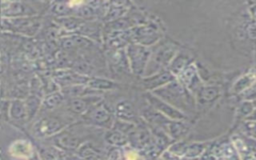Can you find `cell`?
I'll list each match as a JSON object with an SVG mask.
<instances>
[{
  "instance_id": "5",
  "label": "cell",
  "mask_w": 256,
  "mask_h": 160,
  "mask_svg": "<svg viewBox=\"0 0 256 160\" xmlns=\"http://www.w3.org/2000/svg\"><path fill=\"white\" fill-rule=\"evenodd\" d=\"M146 100L149 103L150 107H152L154 110H156L157 112H159L160 114L164 115L165 117H167L171 120L185 121L188 118V116L185 113H183L182 111L171 106L170 104L163 101L162 99L158 98L151 92L146 93Z\"/></svg>"
},
{
  "instance_id": "2",
  "label": "cell",
  "mask_w": 256,
  "mask_h": 160,
  "mask_svg": "<svg viewBox=\"0 0 256 160\" xmlns=\"http://www.w3.org/2000/svg\"><path fill=\"white\" fill-rule=\"evenodd\" d=\"M126 58L130 71L137 76H144L151 51L148 47L130 43L126 47Z\"/></svg>"
},
{
  "instance_id": "7",
  "label": "cell",
  "mask_w": 256,
  "mask_h": 160,
  "mask_svg": "<svg viewBox=\"0 0 256 160\" xmlns=\"http://www.w3.org/2000/svg\"><path fill=\"white\" fill-rule=\"evenodd\" d=\"M175 79L176 77L169 70L165 69L150 76L142 77V85L148 92H152L165 86Z\"/></svg>"
},
{
  "instance_id": "9",
  "label": "cell",
  "mask_w": 256,
  "mask_h": 160,
  "mask_svg": "<svg viewBox=\"0 0 256 160\" xmlns=\"http://www.w3.org/2000/svg\"><path fill=\"white\" fill-rule=\"evenodd\" d=\"M195 102L199 105H207L215 102L220 96V89L217 86L202 85L194 94Z\"/></svg>"
},
{
  "instance_id": "16",
  "label": "cell",
  "mask_w": 256,
  "mask_h": 160,
  "mask_svg": "<svg viewBox=\"0 0 256 160\" xmlns=\"http://www.w3.org/2000/svg\"><path fill=\"white\" fill-rule=\"evenodd\" d=\"M253 110H254V107L252 105V102L244 100V102H242V104L238 108V115L241 118H245L246 119L252 113Z\"/></svg>"
},
{
  "instance_id": "6",
  "label": "cell",
  "mask_w": 256,
  "mask_h": 160,
  "mask_svg": "<svg viewBox=\"0 0 256 160\" xmlns=\"http://www.w3.org/2000/svg\"><path fill=\"white\" fill-rule=\"evenodd\" d=\"M176 79L186 88L188 89L193 95L196 91L203 85L202 81L197 73V69L195 65L192 63L183 69L176 77Z\"/></svg>"
},
{
  "instance_id": "20",
  "label": "cell",
  "mask_w": 256,
  "mask_h": 160,
  "mask_svg": "<svg viewBox=\"0 0 256 160\" xmlns=\"http://www.w3.org/2000/svg\"><path fill=\"white\" fill-rule=\"evenodd\" d=\"M251 102H252V105H253L254 109H256V99H255V100H253V101H251Z\"/></svg>"
},
{
  "instance_id": "4",
  "label": "cell",
  "mask_w": 256,
  "mask_h": 160,
  "mask_svg": "<svg viewBox=\"0 0 256 160\" xmlns=\"http://www.w3.org/2000/svg\"><path fill=\"white\" fill-rule=\"evenodd\" d=\"M127 41L134 44H139L145 47L154 45L161 37V33L157 26L152 24L139 25L129 28L128 31L124 32Z\"/></svg>"
},
{
  "instance_id": "3",
  "label": "cell",
  "mask_w": 256,
  "mask_h": 160,
  "mask_svg": "<svg viewBox=\"0 0 256 160\" xmlns=\"http://www.w3.org/2000/svg\"><path fill=\"white\" fill-rule=\"evenodd\" d=\"M177 52L178 49L172 44H165L159 47L155 53L151 52L143 77L150 76L159 71L167 69Z\"/></svg>"
},
{
  "instance_id": "14",
  "label": "cell",
  "mask_w": 256,
  "mask_h": 160,
  "mask_svg": "<svg viewBox=\"0 0 256 160\" xmlns=\"http://www.w3.org/2000/svg\"><path fill=\"white\" fill-rule=\"evenodd\" d=\"M205 149L204 143H190L189 145H185L183 156L187 159H194L202 154Z\"/></svg>"
},
{
  "instance_id": "12",
  "label": "cell",
  "mask_w": 256,
  "mask_h": 160,
  "mask_svg": "<svg viewBox=\"0 0 256 160\" xmlns=\"http://www.w3.org/2000/svg\"><path fill=\"white\" fill-rule=\"evenodd\" d=\"M11 154L18 158H26L31 155L32 148L28 142L17 141L11 146Z\"/></svg>"
},
{
  "instance_id": "17",
  "label": "cell",
  "mask_w": 256,
  "mask_h": 160,
  "mask_svg": "<svg viewBox=\"0 0 256 160\" xmlns=\"http://www.w3.org/2000/svg\"><path fill=\"white\" fill-rule=\"evenodd\" d=\"M94 118L96 119V121L101 122V123H107L109 121H111V114L108 110L104 109V108H99L95 114H94Z\"/></svg>"
},
{
  "instance_id": "10",
  "label": "cell",
  "mask_w": 256,
  "mask_h": 160,
  "mask_svg": "<svg viewBox=\"0 0 256 160\" xmlns=\"http://www.w3.org/2000/svg\"><path fill=\"white\" fill-rule=\"evenodd\" d=\"M192 62L193 58L191 55H189L187 52L178 51L170 62L167 70H169L175 77H177V75L187 66L192 64Z\"/></svg>"
},
{
  "instance_id": "1",
  "label": "cell",
  "mask_w": 256,
  "mask_h": 160,
  "mask_svg": "<svg viewBox=\"0 0 256 160\" xmlns=\"http://www.w3.org/2000/svg\"><path fill=\"white\" fill-rule=\"evenodd\" d=\"M151 93L185 114L194 110L196 107L194 95L177 79L159 89L152 91Z\"/></svg>"
},
{
  "instance_id": "11",
  "label": "cell",
  "mask_w": 256,
  "mask_h": 160,
  "mask_svg": "<svg viewBox=\"0 0 256 160\" xmlns=\"http://www.w3.org/2000/svg\"><path fill=\"white\" fill-rule=\"evenodd\" d=\"M116 115L120 120L136 124V121H137L136 111L134 109L133 104L129 100L123 99L117 103Z\"/></svg>"
},
{
  "instance_id": "13",
  "label": "cell",
  "mask_w": 256,
  "mask_h": 160,
  "mask_svg": "<svg viewBox=\"0 0 256 160\" xmlns=\"http://www.w3.org/2000/svg\"><path fill=\"white\" fill-rule=\"evenodd\" d=\"M254 80H255V77L251 74H246L240 77L233 86V92L236 94H242L252 85Z\"/></svg>"
},
{
  "instance_id": "15",
  "label": "cell",
  "mask_w": 256,
  "mask_h": 160,
  "mask_svg": "<svg viewBox=\"0 0 256 160\" xmlns=\"http://www.w3.org/2000/svg\"><path fill=\"white\" fill-rule=\"evenodd\" d=\"M107 141L111 145H115V146H126L128 144L127 135L115 129L109 132V134L107 135Z\"/></svg>"
},
{
  "instance_id": "19",
  "label": "cell",
  "mask_w": 256,
  "mask_h": 160,
  "mask_svg": "<svg viewBox=\"0 0 256 160\" xmlns=\"http://www.w3.org/2000/svg\"><path fill=\"white\" fill-rule=\"evenodd\" d=\"M246 121H252V122H256V109H254L252 111V113L245 119Z\"/></svg>"
},
{
  "instance_id": "18",
  "label": "cell",
  "mask_w": 256,
  "mask_h": 160,
  "mask_svg": "<svg viewBox=\"0 0 256 160\" xmlns=\"http://www.w3.org/2000/svg\"><path fill=\"white\" fill-rule=\"evenodd\" d=\"M243 99L246 101H253L256 99V78L252 85L242 93Z\"/></svg>"
},
{
  "instance_id": "8",
  "label": "cell",
  "mask_w": 256,
  "mask_h": 160,
  "mask_svg": "<svg viewBox=\"0 0 256 160\" xmlns=\"http://www.w3.org/2000/svg\"><path fill=\"white\" fill-rule=\"evenodd\" d=\"M164 131L173 141L178 140L189 132V126L184 121L168 119L160 128Z\"/></svg>"
}]
</instances>
